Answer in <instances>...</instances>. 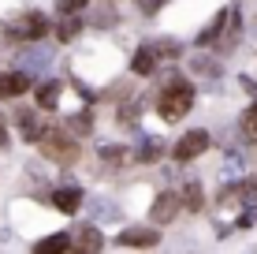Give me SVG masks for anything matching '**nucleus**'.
<instances>
[{"label":"nucleus","instance_id":"aec40b11","mask_svg":"<svg viewBox=\"0 0 257 254\" xmlns=\"http://www.w3.org/2000/svg\"><path fill=\"white\" fill-rule=\"evenodd\" d=\"M86 4H90V0H56V12L60 15H75V12H82Z\"/></svg>","mask_w":257,"mask_h":254},{"label":"nucleus","instance_id":"0eeeda50","mask_svg":"<svg viewBox=\"0 0 257 254\" xmlns=\"http://www.w3.org/2000/svg\"><path fill=\"white\" fill-rule=\"evenodd\" d=\"M15 124H19V135H23V142H38L41 138V131H45V124H41V116L38 112H19V116H15Z\"/></svg>","mask_w":257,"mask_h":254},{"label":"nucleus","instance_id":"f8f14e48","mask_svg":"<svg viewBox=\"0 0 257 254\" xmlns=\"http://www.w3.org/2000/svg\"><path fill=\"white\" fill-rule=\"evenodd\" d=\"M157 67V52H153V45H142L138 52H135V60H131V71L135 75H149Z\"/></svg>","mask_w":257,"mask_h":254},{"label":"nucleus","instance_id":"2eb2a0df","mask_svg":"<svg viewBox=\"0 0 257 254\" xmlns=\"http://www.w3.org/2000/svg\"><path fill=\"white\" fill-rule=\"evenodd\" d=\"M60 94H64V86H60V82H45L38 90V105H41V109H56Z\"/></svg>","mask_w":257,"mask_h":254},{"label":"nucleus","instance_id":"f257e3e1","mask_svg":"<svg viewBox=\"0 0 257 254\" xmlns=\"http://www.w3.org/2000/svg\"><path fill=\"white\" fill-rule=\"evenodd\" d=\"M190 105H194V86L187 82V78L172 75L164 82L161 98H157V112H161L164 120H183L190 112Z\"/></svg>","mask_w":257,"mask_h":254},{"label":"nucleus","instance_id":"6ab92c4d","mask_svg":"<svg viewBox=\"0 0 257 254\" xmlns=\"http://www.w3.org/2000/svg\"><path fill=\"white\" fill-rule=\"evenodd\" d=\"M101 157H104V164H127V161H131V153L123 150V146H116V150H112V146H104Z\"/></svg>","mask_w":257,"mask_h":254},{"label":"nucleus","instance_id":"423d86ee","mask_svg":"<svg viewBox=\"0 0 257 254\" xmlns=\"http://www.w3.org/2000/svg\"><path fill=\"white\" fill-rule=\"evenodd\" d=\"M30 86H34L30 71H8V75H0V98H19Z\"/></svg>","mask_w":257,"mask_h":254},{"label":"nucleus","instance_id":"39448f33","mask_svg":"<svg viewBox=\"0 0 257 254\" xmlns=\"http://www.w3.org/2000/svg\"><path fill=\"white\" fill-rule=\"evenodd\" d=\"M179 209H183V198L175 195V191H161L157 202H153V209H149V217H153L157 224H168V221H175Z\"/></svg>","mask_w":257,"mask_h":254},{"label":"nucleus","instance_id":"20e7f679","mask_svg":"<svg viewBox=\"0 0 257 254\" xmlns=\"http://www.w3.org/2000/svg\"><path fill=\"white\" fill-rule=\"evenodd\" d=\"M209 142H212L209 131H201V127L198 131H187V135L172 146V157H175V161H194V157H201L209 150Z\"/></svg>","mask_w":257,"mask_h":254},{"label":"nucleus","instance_id":"f03ea898","mask_svg":"<svg viewBox=\"0 0 257 254\" xmlns=\"http://www.w3.org/2000/svg\"><path fill=\"white\" fill-rule=\"evenodd\" d=\"M38 146H41V153L49 157V161H56V164H71V161H78V138L71 135L67 127H56V124H45V131H41V138H38Z\"/></svg>","mask_w":257,"mask_h":254},{"label":"nucleus","instance_id":"ddd939ff","mask_svg":"<svg viewBox=\"0 0 257 254\" xmlns=\"http://www.w3.org/2000/svg\"><path fill=\"white\" fill-rule=\"evenodd\" d=\"M78 235H75V247L78 250H101L104 247V239H101V232L93 228V224H86V228H75Z\"/></svg>","mask_w":257,"mask_h":254},{"label":"nucleus","instance_id":"5701e85b","mask_svg":"<svg viewBox=\"0 0 257 254\" xmlns=\"http://www.w3.org/2000/svg\"><path fill=\"white\" fill-rule=\"evenodd\" d=\"M8 146V124H4V116H0V150Z\"/></svg>","mask_w":257,"mask_h":254},{"label":"nucleus","instance_id":"4be33fe9","mask_svg":"<svg viewBox=\"0 0 257 254\" xmlns=\"http://www.w3.org/2000/svg\"><path fill=\"white\" fill-rule=\"evenodd\" d=\"M161 157V138H149V146H142V161H153Z\"/></svg>","mask_w":257,"mask_h":254},{"label":"nucleus","instance_id":"a211bd4d","mask_svg":"<svg viewBox=\"0 0 257 254\" xmlns=\"http://www.w3.org/2000/svg\"><path fill=\"white\" fill-rule=\"evenodd\" d=\"M238 127H242V135H246V142H257V101L250 105V109H246L242 112V124H238Z\"/></svg>","mask_w":257,"mask_h":254},{"label":"nucleus","instance_id":"9d476101","mask_svg":"<svg viewBox=\"0 0 257 254\" xmlns=\"http://www.w3.org/2000/svg\"><path fill=\"white\" fill-rule=\"evenodd\" d=\"M183 206L190 209V213H201V209H205V195H201V183L198 180H190V183H183Z\"/></svg>","mask_w":257,"mask_h":254},{"label":"nucleus","instance_id":"9b49d317","mask_svg":"<svg viewBox=\"0 0 257 254\" xmlns=\"http://www.w3.org/2000/svg\"><path fill=\"white\" fill-rule=\"evenodd\" d=\"M157 239H161V235H157V232H146V228H127V232L119 235L123 247H153Z\"/></svg>","mask_w":257,"mask_h":254},{"label":"nucleus","instance_id":"7ed1b4c3","mask_svg":"<svg viewBox=\"0 0 257 254\" xmlns=\"http://www.w3.org/2000/svg\"><path fill=\"white\" fill-rule=\"evenodd\" d=\"M4 34L8 38H15V41H38V38H45L49 34V19L41 12H19L12 23H4Z\"/></svg>","mask_w":257,"mask_h":254},{"label":"nucleus","instance_id":"dca6fc26","mask_svg":"<svg viewBox=\"0 0 257 254\" xmlns=\"http://www.w3.org/2000/svg\"><path fill=\"white\" fill-rule=\"evenodd\" d=\"M82 26H86V23L78 19V15H67V19L56 26V38H60V41H71V38H78V30H82Z\"/></svg>","mask_w":257,"mask_h":254},{"label":"nucleus","instance_id":"412c9836","mask_svg":"<svg viewBox=\"0 0 257 254\" xmlns=\"http://www.w3.org/2000/svg\"><path fill=\"white\" fill-rule=\"evenodd\" d=\"M135 4H138V12H146V15H157V12H161V8L168 4V0H135Z\"/></svg>","mask_w":257,"mask_h":254},{"label":"nucleus","instance_id":"4468645a","mask_svg":"<svg viewBox=\"0 0 257 254\" xmlns=\"http://www.w3.org/2000/svg\"><path fill=\"white\" fill-rule=\"evenodd\" d=\"M71 247H75V239L60 232V235H49V239H41L34 250H38V254H56V250H71Z\"/></svg>","mask_w":257,"mask_h":254},{"label":"nucleus","instance_id":"f3484780","mask_svg":"<svg viewBox=\"0 0 257 254\" xmlns=\"http://www.w3.org/2000/svg\"><path fill=\"white\" fill-rule=\"evenodd\" d=\"M153 52H157V60H175L183 52V45L172 38H161V41H153Z\"/></svg>","mask_w":257,"mask_h":254},{"label":"nucleus","instance_id":"1a4fd4ad","mask_svg":"<svg viewBox=\"0 0 257 254\" xmlns=\"http://www.w3.org/2000/svg\"><path fill=\"white\" fill-rule=\"evenodd\" d=\"M227 19H231V12H227V8H220V12L212 15V23H209L205 30L198 34V45H212V41H216V34H220V30L227 26Z\"/></svg>","mask_w":257,"mask_h":254},{"label":"nucleus","instance_id":"6e6552de","mask_svg":"<svg viewBox=\"0 0 257 254\" xmlns=\"http://www.w3.org/2000/svg\"><path fill=\"white\" fill-rule=\"evenodd\" d=\"M52 206H56L60 213H75V209L82 206V191L78 187H60L56 195H52Z\"/></svg>","mask_w":257,"mask_h":254}]
</instances>
